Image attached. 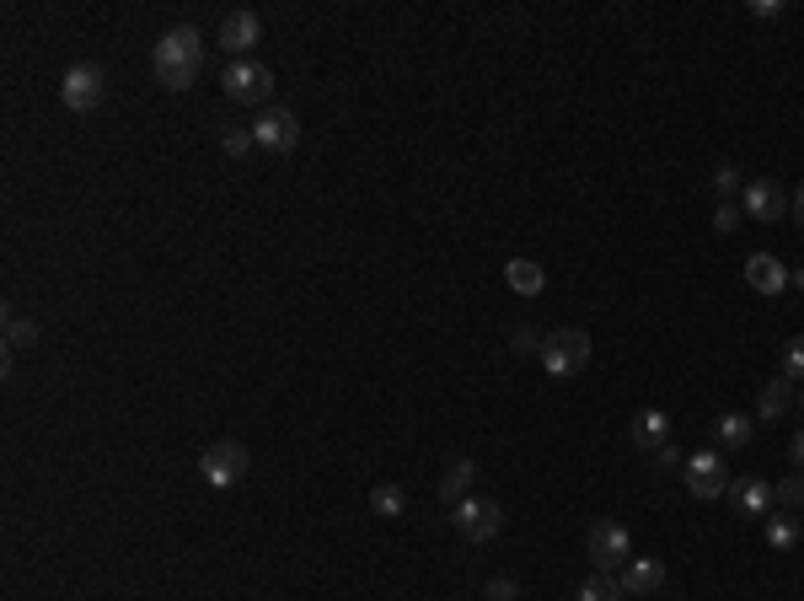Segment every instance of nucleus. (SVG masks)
<instances>
[{
	"label": "nucleus",
	"mask_w": 804,
	"mask_h": 601,
	"mask_svg": "<svg viewBox=\"0 0 804 601\" xmlns=\"http://www.w3.org/2000/svg\"><path fill=\"white\" fill-rule=\"evenodd\" d=\"M199 70H204V33L188 27V22H178L172 33H161V44H156V81L167 92H188L199 81Z\"/></svg>",
	"instance_id": "f257e3e1"
},
{
	"label": "nucleus",
	"mask_w": 804,
	"mask_h": 601,
	"mask_svg": "<svg viewBox=\"0 0 804 601\" xmlns=\"http://www.w3.org/2000/svg\"><path fill=\"white\" fill-rule=\"evenodd\" d=\"M220 86H226V103H237V108H257V113L274 108V70L263 60H231Z\"/></svg>",
	"instance_id": "f03ea898"
},
{
	"label": "nucleus",
	"mask_w": 804,
	"mask_h": 601,
	"mask_svg": "<svg viewBox=\"0 0 804 601\" xmlns=\"http://www.w3.org/2000/svg\"><path fill=\"white\" fill-rule=\"evenodd\" d=\"M60 103L70 113H92V108H103L108 103V70L92 65V60H81V65L64 70L60 81Z\"/></svg>",
	"instance_id": "7ed1b4c3"
},
{
	"label": "nucleus",
	"mask_w": 804,
	"mask_h": 601,
	"mask_svg": "<svg viewBox=\"0 0 804 601\" xmlns=\"http://www.w3.org/2000/svg\"><path fill=\"white\" fill-rule=\"evenodd\" d=\"M199 472H204V483H209V489H237V483L252 472L248 446H242V441H215V446H204Z\"/></svg>",
	"instance_id": "20e7f679"
},
{
	"label": "nucleus",
	"mask_w": 804,
	"mask_h": 601,
	"mask_svg": "<svg viewBox=\"0 0 804 601\" xmlns=\"http://www.w3.org/2000/svg\"><path fill=\"white\" fill-rule=\"evenodd\" d=\"M537 360L548 365V376H574V371L590 365V334L585 328H557V334L542 338V354Z\"/></svg>",
	"instance_id": "39448f33"
},
{
	"label": "nucleus",
	"mask_w": 804,
	"mask_h": 601,
	"mask_svg": "<svg viewBox=\"0 0 804 601\" xmlns=\"http://www.w3.org/2000/svg\"><path fill=\"white\" fill-rule=\"evenodd\" d=\"M585 553L596 564V575H622V564L633 558V537L622 521H596L590 537H585Z\"/></svg>",
	"instance_id": "423d86ee"
},
{
	"label": "nucleus",
	"mask_w": 804,
	"mask_h": 601,
	"mask_svg": "<svg viewBox=\"0 0 804 601\" xmlns=\"http://www.w3.org/2000/svg\"><path fill=\"white\" fill-rule=\"evenodd\" d=\"M451 521H456V532L467 537V542H494L504 532V505L499 500H461V505H451Z\"/></svg>",
	"instance_id": "0eeeda50"
},
{
	"label": "nucleus",
	"mask_w": 804,
	"mask_h": 601,
	"mask_svg": "<svg viewBox=\"0 0 804 601\" xmlns=\"http://www.w3.org/2000/svg\"><path fill=\"white\" fill-rule=\"evenodd\" d=\"M252 140H257V151H274V156H290L296 151V140H301V119L290 113V108H263L257 119H252Z\"/></svg>",
	"instance_id": "6e6552de"
},
{
	"label": "nucleus",
	"mask_w": 804,
	"mask_h": 601,
	"mask_svg": "<svg viewBox=\"0 0 804 601\" xmlns=\"http://www.w3.org/2000/svg\"><path fill=\"white\" fill-rule=\"evenodd\" d=\"M257 38H263V16H257V11H248V5L226 11V22H220V49H226L231 60H252Z\"/></svg>",
	"instance_id": "1a4fd4ad"
},
{
	"label": "nucleus",
	"mask_w": 804,
	"mask_h": 601,
	"mask_svg": "<svg viewBox=\"0 0 804 601\" xmlns=\"http://www.w3.org/2000/svg\"><path fill=\"white\" fill-rule=\"evenodd\" d=\"M686 489H692V500H719V494H730V478H724V462H719L713 446L686 457Z\"/></svg>",
	"instance_id": "9d476101"
},
{
	"label": "nucleus",
	"mask_w": 804,
	"mask_h": 601,
	"mask_svg": "<svg viewBox=\"0 0 804 601\" xmlns=\"http://www.w3.org/2000/svg\"><path fill=\"white\" fill-rule=\"evenodd\" d=\"M741 215H751V220H783L789 215V194L772 178H751L741 189Z\"/></svg>",
	"instance_id": "9b49d317"
},
{
	"label": "nucleus",
	"mask_w": 804,
	"mask_h": 601,
	"mask_svg": "<svg viewBox=\"0 0 804 601\" xmlns=\"http://www.w3.org/2000/svg\"><path fill=\"white\" fill-rule=\"evenodd\" d=\"M617 586H622V597H655L665 586V564L660 558H627Z\"/></svg>",
	"instance_id": "f8f14e48"
},
{
	"label": "nucleus",
	"mask_w": 804,
	"mask_h": 601,
	"mask_svg": "<svg viewBox=\"0 0 804 601\" xmlns=\"http://www.w3.org/2000/svg\"><path fill=\"white\" fill-rule=\"evenodd\" d=\"M730 500H735V510H741V516H767V510L778 505L772 483H767V478H756V472H745V478L730 483Z\"/></svg>",
	"instance_id": "ddd939ff"
},
{
	"label": "nucleus",
	"mask_w": 804,
	"mask_h": 601,
	"mask_svg": "<svg viewBox=\"0 0 804 601\" xmlns=\"http://www.w3.org/2000/svg\"><path fill=\"white\" fill-rule=\"evenodd\" d=\"M745 285L761 290V296H783V290H789V268L778 264L772 253H751V259H745Z\"/></svg>",
	"instance_id": "4468645a"
},
{
	"label": "nucleus",
	"mask_w": 804,
	"mask_h": 601,
	"mask_svg": "<svg viewBox=\"0 0 804 601\" xmlns=\"http://www.w3.org/2000/svg\"><path fill=\"white\" fill-rule=\"evenodd\" d=\"M633 446H638V452L671 446V413H665V408H644V413L633 419Z\"/></svg>",
	"instance_id": "2eb2a0df"
},
{
	"label": "nucleus",
	"mask_w": 804,
	"mask_h": 601,
	"mask_svg": "<svg viewBox=\"0 0 804 601\" xmlns=\"http://www.w3.org/2000/svg\"><path fill=\"white\" fill-rule=\"evenodd\" d=\"M504 285H509L515 296H542V290H548V268L537 264V259H509V264H504Z\"/></svg>",
	"instance_id": "dca6fc26"
},
{
	"label": "nucleus",
	"mask_w": 804,
	"mask_h": 601,
	"mask_svg": "<svg viewBox=\"0 0 804 601\" xmlns=\"http://www.w3.org/2000/svg\"><path fill=\"white\" fill-rule=\"evenodd\" d=\"M751 435H756V419H751V413H719V424H713V441H719L724 452H745Z\"/></svg>",
	"instance_id": "f3484780"
},
{
	"label": "nucleus",
	"mask_w": 804,
	"mask_h": 601,
	"mask_svg": "<svg viewBox=\"0 0 804 601\" xmlns=\"http://www.w3.org/2000/svg\"><path fill=\"white\" fill-rule=\"evenodd\" d=\"M789 408H794V382L789 376H772L761 387V398H756V419H783Z\"/></svg>",
	"instance_id": "a211bd4d"
},
{
	"label": "nucleus",
	"mask_w": 804,
	"mask_h": 601,
	"mask_svg": "<svg viewBox=\"0 0 804 601\" xmlns=\"http://www.w3.org/2000/svg\"><path fill=\"white\" fill-rule=\"evenodd\" d=\"M472 478H478V468H472L467 457H456V462L445 468V478H440V500H445V505H461L467 489H472Z\"/></svg>",
	"instance_id": "6ab92c4d"
},
{
	"label": "nucleus",
	"mask_w": 804,
	"mask_h": 601,
	"mask_svg": "<svg viewBox=\"0 0 804 601\" xmlns=\"http://www.w3.org/2000/svg\"><path fill=\"white\" fill-rule=\"evenodd\" d=\"M800 537H804L800 516H772V521H767V548H772V553H794Z\"/></svg>",
	"instance_id": "aec40b11"
},
{
	"label": "nucleus",
	"mask_w": 804,
	"mask_h": 601,
	"mask_svg": "<svg viewBox=\"0 0 804 601\" xmlns=\"http://www.w3.org/2000/svg\"><path fill=\"white\" fill-rule=\"evenodd\" d=\"M371 510H375V516H386V521H397V516L408 510L403 483H375V489H371Z\"/></svg>",
	"instance_id": "412c9836"
},
{
	"label": "nucleus",
	"mask_w": 804,
	"mask_h": 601,
	"mask_svg": "<svg viewBox=\"0 0 804 601\" xmlns=\"http://www.w3.org/2000/svg\"><path fill=\"white\" fill-rule=\"evenodd\" d=\"M252 145H257V140H252V124H231V119L220 124V151H226V156H248Z\"/></svg>",
	"instance_id": "4be33fe9"
},
{
	"label": "nucleus",
	"mask_w": 804,
	"mask_h": 601,
	"mask_svg": "<svg viewBox=\"0 0 804 601\" xmlns=\"http://www.w3.org/2000/svg\"><path fill=\"white\" fill-rule=\"evenodd\" d=\"M772 494H778V505H783L789 516H804V472H789Z\"/></svg>",
	"instance_id": "5701e85b"
},
{
	"label": "nucleus",
	"mask_w": 804,
	"mask_h": 601,
	"mask_svg": "<svg viewBox=\"0 0 804 601\" xmlns=\"http://www.w3.org/2000/svg\"><path fill=\"white\" fill-rule=\"evenodd\" d=\"M38 344V323H27V317H5V349H33Z\"/></svg>",
	"instance_id": "b1692460"
},
{
	"label": "nucleus",
	"mask_w": 804,
	"mask_h": 601,
	"mask_svg": "<svg viewBox=\"0 0 804 601\" xmlns=\"http://www.w3.org/2000/svg\"><path fill=\"white\" fill-rule=\"evenodd\" d=\"M574 601H622V586L612 575H590L585 586H579V597Z\"/></svg>",
	"instance_id": "393cba45"
},
{
	"label": "nucleus",
	"mask_w": 804,
	"mask_h": 601,
	"mask_svg": "<svg viewBox=\"0 0 804 601\" xmlns=\"http://www.w3.org/2000/svg\"><path fill=\"white\" fill-rule=\"evenodd\" d=\"M783 376H789V382H804V334L789 338V349H783Z\"/></svg>",
	"instance_id": "a878e982"
},
{
	"label": "nucleus",
	"mask_w": 804,
	"mask_h": 601,
	"mask_svg": "<svg viewBox=\"0 0 804 601\" xmlns=\"http://www.w3.org/2000/svg\"><path fill=\"white\" fill-rule=\"evenodd\" d=\"M515 354H542V334L537 328H515Z\"/></svg>",
	"instance_id": "bb28decb"
},
{
	"label": "nucleus",
	"mask_w": 804,
	"mask_h": 601,
	"mask_svg": "<svg viewBox=\"0 0 804 601\" xmlns=\"http://www.w3.org/2000/svg\"><path fill=\"white\" fill-rule=\"evenodd\" d=\"M515 597H520V586H515V580H504V575L489 580V601H515Z\"/></svg>",
	"instance_id": "cd10ccee"
},
{
	"label": "nucleus",
	"mask_w": 804,
	"mask_h": 601,
	"mask_svg": "<svg viewBox=\"0 0 804 601\" xmlns=\"http://www.w3.org/2000/svg\"><path fill=\"white\" fill-rule=\"evenodd\" d=\"M741 220H745V215L735 209V204H719V209H713V226H719V231H735Z\"/></svg>",
	"instance_id": "c85d7f7f"
},
{
	"label": "nucleus",
	"mask_w": 804,
	"mask_h": 601,
	"mask_svg": "<svg viewBox=\"0 0 804 601\" xmlns=\"http://www.w3.org/2000/svg\"><path fill=\"white\" fill-rule=\"evenodd\" d=\"M655 468H660V472H676V468H686V457H681L676 446H660V452H655Z\"/></svg>",
	"instance_id": "c756f323"
},
{
	"label": "nucleus",
	"mask_w": 804,
	"mask_h": 601,
	"mask_svg": "<svg viewBox=\"0 0 804 601\" xmlns=\"http://www.w3.org/2000/svg\"><path fill=\"white\" fill-rule=\"evenodd\" d=\"M745 11H751L756 22H772V16H783V5H778V0H751Z\"/></svg>",
	"instance_id": "7c9ffc66"
},
{
	"label": "nucleus",
	"mask_w": 804,
	"mask_h": 601,
	"mask_svg": "<svg viewBox=\"0 0 804 601\" xmlns=\"http://www.w3.org/2000/svg\"><path fill=\"white\" fill-rule=\"evenodd\" d=\"M735 189H741L735 167H719V172H713V194H735Z\"/></svg>",
	"instance_id": "2f4dec72"
},
{
	"label": "nucleus",
	"mask_w": 804,
	"mask_h": 601,
	"mask_svg": "<svg viewBox=\"0 0 804 601\" xmlns=\"http://www.w3.org/2000/svg\"><path fill=\"white\" fill-rule=\"evenodd\" d=\"M789 457H794V468L804 472V430H800V435H794V441H789Z\"/></svg>",
	"instance_id": "473e14b6"
},
{
	"label": "nucleus",
	"mask_w": 804,
	"mask_h": 601,
	"mask_svg": "<svg viewBox=\"0 0 804 601\" xmlns=\"http://www.w3.org/2000/svg\"><path fill=\"white\" fill-rule=\"evenodd\" d=\"M794 220L804 226V183H800V194H794Z\"/></svg>",
	"instance_id": "72a5a7b5"
},
{
	"label": "nucleus",
	"mask_w": 804,
	"mask_h": 601,
	"mask_svg": "<svg viewBox=\"0 0 804 601\" xmlns=\"http://www.w3.org/2000/svg\"><path fill=\"white\" fill-rule=\"evenodd\" d=\"M789 285H800V290H804V268H800V274H789Z\"/></svg>",
	"instance_id": "f704fd0d"
},
{
	"label": "nucleus",
	"mask_w": 804,
	"mask_h": 601,
	"mask_svg": "<svg viewBox=\"0 0 804 601\" xmlns=\"http://www.w3.org/2000/svg\"><path fill=\"white\" fill-rule=\"evenodd\" d=\"M800 402H804V393H800Z\"/></svg>",
	"instance_id": "c9c22d12"
}]
</instances>
